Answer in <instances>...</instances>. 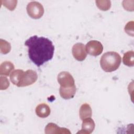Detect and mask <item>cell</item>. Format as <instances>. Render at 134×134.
Returning <instances> with one entry per match:
<instances>
[{"label": "cell", "mask_w": 134, "mask_h": 134, "mask_svg": "<svg viewBox=\"0 0 134 134\" xmlns=\"http://www.w3.org/2000/svg\"><path fill=\"white\" fill-rule=\"evenodd\" d=\"M28 48V57L37 66H40L53 58L54 47L52 41L43 37L35 35L25 42Z\"/></svg>", "instance_id": "obj_1"}, {"label": "cell", "mask_w": 134, "mask_h": 134, "mask_svg": "<svg viewBox=\"0 0 134 134\" xmlns=\"http://www.w3.org/2000/svg\"><path fill=\"white\" fill-rule=\"evenodd\" d=\"M121 58L118 53L114 51L107 52L103 54L100 60L102 69L106 72H113L119 67Z\"/></svg>", "instance_id": "obj_2"}, {"label": "cell", "mask_w": 134, "mask_h": 134, "mask_svg": "<svg viewBox=\"0 0 134 134\" xmlns=\"http://www.w3.org/2000/svg\"><path fill=\"white\" fill-rule=\"evenodd\" d=\"M26 9L28 15L34 19L41 18L44 13L43 6L40 3L36 1H32L28 3Z\"/></svg>", "instance_id": "obj_3"}, {"label": "cell", "mask_w": 134, "mask_h": 134, "mask_svg": "<svg viewBox=\"0 0 134 134\" xmlns=\"http://www.w3.org/2000/svg\"><path fill=\"white\" fill-rule=\"evenodd\" d=\"M38 75L36 71L28 70L24 72L21 76L18 87H25L34 84L37 80Z\"/></svg>", "instance_id": "obj_4"}, {"label": "cell", "mask_w": 134, "mask_h": 134, "mask_svg": "<svg viewBox=\"0 0 134 134\" xmlns=\"http://www.w3.org/2000/svg\"><path fill=\"white\" fill-rule=\"evenodd\" d=\"M85 49L90 55L96 57L102 53L103 46L101 42L97 40H91L87 43Z\"/></svg>", "instance_id": "obj_5"}, {"label": "cell", "mask_w": 134, "mask_h": 134, "mask_svg": "<svg viewBox=\"0 0 134 134\" xmlns=\"http://www.w3.org/2000/svg\"><path fill=\"white\" fill-rule=\"evenodd\" d=\"M57 80L61 87H66L75 85L74 78L68 72L63 71L60 72L58 75Z\"/></svg>", "instance_id": "obj_6"}, {"label": "cell", "mask_w": 134, "mask_h": 134, "mask_svg": "<svg viewBox=\"0 0 134 134\" xmlns=\"http://www.w3.org/2000/svg\"><path fill=\"white\" fill-rule=\"evenodd\" d=\"M72 52L74 58L79 61L84 60L87 56L85 45L82 43L75 44L72 47Z\"/></svg>", "instance_id": "obj_7"}, {"label": "cell", "mask_w": 134, "mask_h": 134, "mask_svg": "<svg viewBox=\"0 0 134 134\" xmlns=\"http://www.w3.org/2000/svg\"><path fill=\"white\" fill-rule=\"evenodd\" d=\"M95 127V122L91 117L87 118L83 120L82 124V129L77 133L90 134L94 130Z\"/></svg>", "instance_id": "obj_8"}, {"label": "cell", "mask_w": 134, "mask_h": 134, "mask_svg": "<svg viewBox=\"0 0 134 134\" xmlns=\"http://www.w3.org/2000/svg\"><path fill=\"white\" fill-rule=\"evenodd\" d=\"M45 133L46 134L54 133H69L70 134V131L65 128H60L55 124L49 123L45 127Z\"/></svg>", "instance_id": "obj_9"}, {"label": "cell", "mask_w": 134, "mask_h": 134, "mask_svg": "<svg viewBox=\"0 0 134 134\" xmlns=\"http://www.w3.org/2000/svg\"><path fill=\"white\" fill-rule=\"evenodd\" d=\"M76 88L75 85L70 87H61L59 89V93L62 98L65 99L72 98L76 93Z\"/></svg>", "instance_id": "obj_10"}, {"label": "cell", "mask_w": 134, "mask_h": 134, "mask_svg": "<svg viewBox=\"0 0 134 134\" xmlns=\"http://www.w3.org/2000/svg\"><path fill=\"white\" fill-rule=\"evenodd\" d=\"M36 115L40 118H46L50 114V108L49 106L45 104L42 103L39 104L36 108Z\"/></svg>", "instance_id": "obj_11"}, {"label": "cell", "mask_w": 134, "mask_h": 134, "mask_svg": "<svg viewBox=\"0 0 134 134\" xmlns=\"http://www.w3.org/2000/svg\"><path fill=\"white\" fill-rule=\"evenodd\" d=\"M14 68L15 66L12 62L8 61H4L0 65V74L7 76Z\"/></svg>", "instance_id": "obj_12"}, {"label": "cell", "mask_w": 134, "mask_h": 134, "mask_svg": "<svg viewBox=\"0 0 134 134\" xmlns=\"http://www.w3.org/2000/svg\"><path fill=\"white\" fill-rule=\"evenodd\" d=\"M92 110L91 106L87 103L82 104L80 108L79 115L81 120L91 117L92 116Z\"/></svg>", "instance_id": "obj_13"}, {"label": "cell", "mask_w": 134, "mask_h": 134, "mask_svg": "<svg viewBox=\"0 0 134 134\" xmlns=\"http://www.w3.org/2000/svg\"><path fill=\"white\" fill-rule=\"evenodd\" d=\"M24 73V71L20 69H17L13 71L10 75V80L12 83L18 86Z\"/></svg>", "instance_id": "obj_14"}, {"label": "cell", "mask_w": 134, "mask_h": 134, "mask_svg": "<svg viewBox=\"0 0 134 134\" xmlns=\"http://www.w3.org/2000/svg\"><path fill=\"white\" fill-rule=\"evenodd\" d=\"M123 63L128 66H133L134 65V52L128 51L124 53L122 58Z\"/></svg>", "instance_id": "obj_15"}, {"label": "cell", "mask_w": 134, "mask_h": 134, "mask_svg": "<svg viewBox=\"0 0 134 134\" xmlns=\"http://www.w3.org/2000/svg\"><path fill=\"white\" fill-rule=\"evenodd\" d=\"M10 44L7 41L1 39L0 40V50L3 54H7L10 51Z\"/></svg>", "instance_id": "obj_16"}, {"label": "cell", "mask_w": 134, "mask_h": 134, "mask_svg": "<svg viewBox=\"0 0 134 134\" xmlns=\"http://www.w3.org/2000/svg\"><path fill=\"white\" fill-rule=\"evenodd\" d=\"M95 2L98 8L104 11L108 10L111 6L110 1H96Z\"/></svg>", "instance_id": "obj_17"}, {"label": "cell", "mask_w": 134, "mask_h": 134, "mask_svg": "<svg viewBox=\"0 0 134 134\" xmlns=\"http://www.w3.org/2000/svg\"><path fill=\"white\" fill-rule=\"evenodd\" d=\"M4 4H3L7 9L10 10H14L17 5V1H3Z\"/></svg>", "instance_id": "obj_18"}, {"label": "cell", "mask_w": 134, "mask_h": 134, "mask_svg": "<svg viewBox=\"0 0 134 134\" xmlns=\"http://www.w3.org/2000/svg\"><path fill=\"white\" fill-rule=\"evenodd\" d=\"M133 22L132 21H129L128 22L126 25L125 26V32L129 35L133 36Z\"/></svg>", "instance_id": "obj_19"}]
</instances>
